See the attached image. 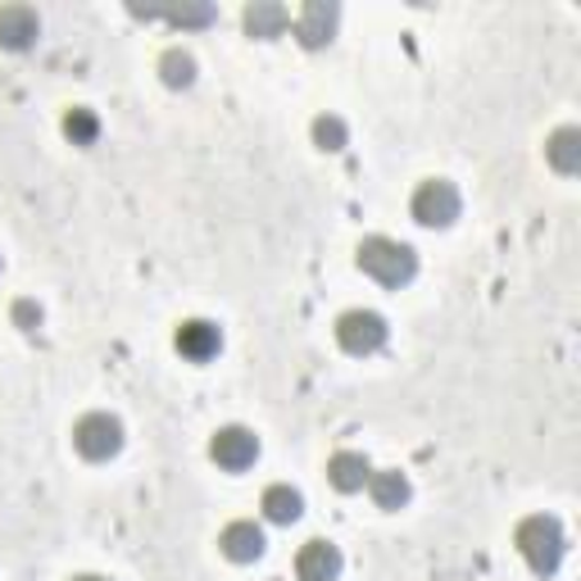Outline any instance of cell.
Returning <instances> with one entry per match:
<instances>
[{"label": "cell", "instance_id": "7c38bea8", "mask_svg": "<svg viewBox=\"0 0 581 581\" xmlns=\"http://www.w3.org/2000/svg\"><path fill=\"white\" fill-rule=\"evenodd\" d=\"M368 477H373V468H368V459H364L359 450H336V455L327 459V481H332L336 491H346V496L364 491Z\"/></svg>", "mask_w": 581, "mask_h": 581}, {"label": "cell", "instance_id": "277c9868", "mask_svg": "<svg viewBox=\"0 0 581 581\" xmlns=\"http://www.w3.org/2000/svg\"><path fill=\"white\" fill-rule=\"evenodd\" d=\"M73 446H78L82 459L105 463V459H114L123 450V422L114 414H86L73 427Z\"/></svg>", "mask_w": 581, "mask_h": 581}, {"label": "cell", "instance_id": "30bf717a", "mask_svg": "<svg viewBox=\"0 0 581 581\" xmlns=\"http://www.w3.org/2000/svg\"><path fill=\"white\" fill-rule=\"evenodd\" d=\"M346 568L342 550H336L332 541H309L300 554H296V577L300 581H336Z\"/></svg>", "mask_w": 581, "mask_h": 581}, {"label": "cell", "instance_id": "7a4b0ae2", "mask_svg": "<svg viewBox=\"0 0 581 581\" xmlns=\"http://www.w3.org/2000/svg\"><path fill=\"white\" fill-rule=\"evenodd\" d=\"M359 268L373 277V282H381V286H405V282H414V273H418V259H414V251L409 246H400V241H391V236H368V241H359Z\"/></svg>", "mask_w": 581, "mask_h": 581}, {"label": "cell", "instance_id": "6da1fadb", "mask_svg": "<svg viewBox=\"0 0 581 581\" xmlns=\"http://www.w3.org/2000/svg\"><path fill=\"white\" fill-rule=\"evenodd\" d=\"M513 546H518V554L527 559V568L537 577H554L559 563H563V527L550 513H531V518L518 522Z\"/></svg>", "mask_w": 581, "mask_h": 581}, {"label": "cell", "instance_id": "8992f818", "mask_svg": "<svg viewBox=\"0 0 581 581\" xmlns=\"http://www.w3.org/2000/svg\"><path fill=\"white\" fill-rule=\"evenodd\" d=\"M210 455L227 472H246L259 459V436L251 427H218L214 441H210Z\"/></svg>", "mask_w": 581, "mask_h": 581}, {"label": "cell", "instance_id": "7402d4cb", "mask_svg": "<svg viewBox=\"0 0 581 581\" xmlns=\"http://www.w3.org/2000/svg\"><path fill=\"white\" fill-rule=\"evenodd\" d=\"M73 581H110V577H95V572H82V577H73Z\"/></svg>", "mask_w": 581, "mask_h": 581}, {"label": "cell", "instance_id": "d6986e66", "mask_svg": "<svg viewBox=\"0 0 581 581\" xmlns=\"http://www.w3.org/2000/svg\"><path fill=\"white\" fill-rule=\"evenodd\" d=\"M64 136H69L73 145H91L95 136H101V119H95L91 110H82V105H78V110H69V114H64Z\"/></svg>", "mask_w": 581, "mask_h": 581}, {"label": "cell", "instance_id": "5b68a950", "mask_svg": "<svg viewBox=\"0 0 581 581\" xmlns=\"http://www.w3.org/2000/svg\"><path fill=\"white\" fill-rule=\"evenodd\" d=\"M336 342H342L346 355H373L386 342V318L373 309H350L336 318Z\"/></svg>", "mask_w": 581, "mask_h": 581}, {"label": "cell", "instance_id": "e0dca14e", "mask_svg": "<svg viewBox=\"0 0 581 581\" xmlns=\"http://www.w3.org/2000/svg\"><path fill=\"white\" fill-rule=\"evenodd\" d=\"M160 78H164V86H173V91H182V86L196 82V60H191V51H182V45L164 51V55H160Z\"/></svg>", "mask_w": 581, "mask_h": 581}, {"label": "cell", "instance_id": "2e32d148", "mask_svg": "<svg viewBox=\"0 0 581 581\" xmlns=\"http://www.w3.org/2000/svg\"><path fill=\"white\" fill-rule=\"evenodd\" d=\"M290 28V14H286V6H277V0H255V6L246 10V32L251 37H282Z\"/></svg>", "mask_w": 581, "mask_h": 581}, {"label": "cell", "instance_id": "5bb4252c", "mask_svg": "<svg viewBox=\"0 0 581 581\" xmlns=\"http://www.w3.org/2000/svg\"><path fill=\"white\" fill-rule=\"evenodd\" d=\"M259 509H264V518H268V522L290 527V522H296V518L305 513V496H300L296 487H286V481H277V487H268V491H264Z\"/></svg>", "mask_w": 581, "mask_h": 581}, {"label": "cell", "instance_id": "ba28073f", "mask_svg": "<svg viewBox=\"0 0 581 581\" xmlns=\"http://www.w3.org/2000/svg\"><path fill=\"white\" fill-rule=\"evenodd\" d=\"M41 37V19L32 6H0V45L6 51H28Z\"/></svg>", "mask_w": 581, "mask_h": 581}, {"label": "cell", "instance_id": "8fae6325", "mask_svg": "<svg viewBox=\"0 0 581 581\" xmlns=\"http://www.w3.org/2000/svg\"><path fill=\"white\" fill-rule=\"evenodd\" d=\"M218 550L232 563H255L264 554V527H255V522H227L223 537H218Z\"/></svg>", "mask_w": 581, "mask_h": 581}, {"label": "cell", "instance_id": "52a82bcc", "mask_svg": "<svg viewBox=\"0 0 581 581\" xmlns=\"http://www.w3.org/2000/svg\"><path fill=\"white\" fill-rule=\"evenodd\" d=\"M173 346H177L191 364H205V359H214V355L223 350V332H218V323H210V318H186V323L177 327V336H173Z\"/></svg>", "mask_w": 581, "mask_h": 581}, {"label": "cell", "instance_id": "9c48e42d", "mask_svg": "<svg viewBox=\"0 0 581 581\" xmlns=\"http://www.w3.org/2000/svg\"><path fill=\"white\" fill-rule=\"evenodd\" d=\"M336 19H342V10H336L332 0H309V6L296 14V37H300V45H309V51L327 45L332 32H336Z\"/></svg>", "mask_w": 581, "mask_h": 581}, {"label": "cell", "instance_id": "ffe728a7", "mask_svg": "<svg viewBox=\"0 0 581 581\" xmlns=\"http://www.w3.org/2000/svg\"><path fill=\"white\" fill-rule=\"evenodd\" d=\"M14 323H19L23 332H32V327H41V309H37L32 300H19V305H14Z\"/></svg>", "mask_w": 581, "mask_h": 581}, {"label": "cell", "instance_id": "4fadbf2b", "mask_svg": "<svg viewBox=\"0 0 581 581\" xmlns=\"http://www.w3.org/2000/svg\"><path fill=\"white\" fill-rule=\"evenodd\" d=\"M368 496L377 500V509H386V513H396V509H405L409 504V477L400 472V468H386V472H373L368 477Z\"/></svg>", "mask_w": 581, "mask_h": 581}, {"label": "cell", "instance_id": "603a6c76", "mask_svg": "<svg viewBox=\"0 0 581 581\" xmlns=\"http://www.w3.org/2000/svg\"><path fill=\"white\" fill-rule=\"evenodd\" d=\"M0 264H6V259H0Z\"/></svg>", "mask_w": 581, "mask_h": 581}, {"label": "cell", "instance_id": "9a60e30c", "mask_svg": "<svg viewBox=\"0 0 581 581\" xmlns=\"http://www.w3.org/2000/svg\"><path fill=\"white\" fill-rule=\"evenodd\" d=\"M546 160L554 173H577L581 169V128H559L546 141Z\"/></svg>", "mask_w": 581, "mask_h": 581}, {"label": "cell", "instance_id": "44dd1931", "mask_svg": "<svg viewBox=\"0 0 581 581\" xmlns=\"http://www.w3.org/2000/svg\"><path fill=\"white\" fill-rule=\"evenodd\" d=\"M169 19H173V23H210V19H214V10H210V6H196V10H173Z\"/></svg>", "mask_w": 581, "mask_h": 581}, {"label": "cell", "instance_id": "ac0fdd59", "mask_svg": "<svg viewBox=\"0 0 581 581\" xmlns=\"http://www.w3.org/2000/svg\"><path fill=\"white\" fill-rule=\"evenodd\" d=\"M346 141H350V132H346V123L336 114H318L314 119V145H318V151L336 155V151H346Z\"/></svg>", "mask_w": 581, "mask_h": 581}, {"label": "cell", "instance_id": "3957f363", "mask_svg": "<svg viewBox=\"0 0 581 581\" xmlns=\"http://www.w3.org/2000/svg\"><path fill=\"white\" fill-rule=\"evenodd\" d=\"M409 210H414V218H418L422 227H450V223L459 218V210H463L459 186L446 182V177H427V182H418Z\"/></svg>", "mask_w": 581, "mask_h": 581}]
</instances>
